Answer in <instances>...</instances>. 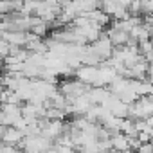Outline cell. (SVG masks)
Segmentation results:
<instances>
[{"mask_svg":"<svg viewBox=\"0 0 153 153\" xmlns=\"http://www.w3.org/2000/svg\"><path fill=\"white\" fill-rule=\"evenodd\" d=\"M92 45V49L103 58V61L105 59H108V58H112V54H114V49H115V45L112 43V40H110V36L106 34V33H103L96 42H92L90 43Z\"/></svg>","mask_w":153,"mask_h":153,"instance_id":"1","label":"cell"},{"mask_svg":"<svg viewBox=\"0 0 153 153\" xmlns=\"http://www.w3.org/2000/svg\"><path fill=\"white\" fill-rule=\"evenodd\" d=\"M24 137H25L24 130H20L16 126H6V124H2V128H0V139H2V142L20 144V140Z\"/></svg>","mask_w":153,"mask_h":153,"instance_id":"2","label":"cell"},{"mask_svg":"<svg viewBox=\"0 0 153 153\" xmlns=\"http://www.w3.org/2000/svg\"><path fill=\"white\" fill-rule=\"evenodd\" d=\"M105 33L110 36V40H112V43H114L115 47H119V45H126V43L130 42V38H131L128 31L117 29V27H114V25H110V27H108Z\"/></svg>","mask_w":153,"mask_h":153,"instance_id":"3","label":"cell"},{"mask_svg":"<svg viewBox=\"0 0 153 153\" xmlns=\"http://www.w3.org/2000/svg\"><path fill=\"white\" fill-rule=\"evenodd\" d=\"M27 33L29 31H2V38L7 40L11 45L25 47V43H27Z\"/></svg>","mask_w":153,"mask_h":153,"instance_id":"4","label":"cell"},{"mask_svg":"<svg viewBox=\"0 0 153 153\" xmlns=\"http://www.w3.org/2000/svg\"><path fill=\"white\" fill-rule=\"evenodd\" d=\"M88 94V97L92 99V103L94 105H103L110 96H112V92H110V88H106V87H90V90L87 92Z\"/></svg>","mask_w":153,"mask_h":153,"instance_id":"5","label":"cell"},{"mask_svg":"<svg viewBox=\"0 0 153 153\" xmlns=\"http://www.w3.org/2000/svg\"><path fill=\"white\" fill-rule=\"evenodd\" d=\"M42 133H43V135H47L49 139L56 140L59 135H63V133H65V123H63V119H52V121H51V124H49Z\"/></svg>","mask_w":153,"mask_h":153,"instance_id":"6","label":"cell"},{"mask_svg":"<svg viewBox=\"0 0 153 153\" xmlns=\"http://www.w3.org/2000/svg\"><path fill=\"white\" fill-rule=\"evenodd\" d=\"M92 105H94V103H92V99L88 97V94L78 96V97L72 101V106H74V114H76V115H85Z\"/></svg>","mask_w":153,"mask_h":153,"instance_id":"7","label":"cell"},{"mask_svg":"<svg viewBox=\"0 0 153 153\" xmlns=\"http://www.w3.org/2000/svg\"><path fill=\"white\" fill-rule=\"evenodd\" d=\"M72 2L79 15H87V13L101 7V0H72Z\"/></svg>","mask_w":153,"mask_h":153,"instance_id":"8","label":"cell"},{"mask_svg":"<svg viewBox=\"0 0 153 153\" xmlns=\"http://www.w3.org/2000/svg\"><path fill=\"white\" fill-rule=\"evenodd\" d=\"M112 144H114V149H119V151L131 149L130 148V137L124 135L123 131H117V133L112 135Z\"/></svg>","mask_w":153,"mask_h":153,"instance_id":"9","label":"cell"},{"mask_svg":"<svg viewBox=\"0 0 153 153\" xmlns=\"http://www.w3.org/2000/svg\"><path fill=\"white\" fill-rule=\"evenodd\" d=\"M121 131L128 137H139V130H137V124H135V119L131 117H124L123 119V124H121Z\"/></svg>","mask_w":153,"mask_h":153,"instance_id":"10","label":"cell"},{"mask_svg":"<svg viewBox=\"0 0 153 153\" xmlns=\"http://www.w3.org/2000/svg\"><path fill=\"white\" fill-rule=\"evenodd\" d=\"M119 97H121V99H123L124 103L131 105V103H135V101L139 99V94H137V92H135V90H133L131 87H128V88H126L124 92H121V94H119Z\"/></svg>","mask_w":153,"mask_h":153,"instance_id":"11","label":"cell"},{"mask_svg":"<svg viewBox=\"0 0 153 153\" xmlns=\"http://www.w3.org/2000/svg\"><path fill=\"white\" fill-rule=\"evenodd\" d=\"M11 47H13V45H11L7 40H4V38H2V42H0V52H2V56H4V58H7V56L11 54Z\"/></svg>","mask_w":153,"mask_h":153,"instance_id":"12","label":"cell"},{"mask_svg":"<svg viewBox=\"0 0 153 153\" xmlns=\"http://www.w3.org/2000/svg\"><path fill=\"white\" fill-rule=\"evenodd\" d=\"M137 151H140V153H153V142H151V140L142 142V144H140V148H139Z\"/></svg>","mask_w":153,"mask_h":153,"instance_id":"13","label":"cell"},{"mask_svg":"<svg viewBox=\"0 0 153 153\" xmlns=\"http://www.w3.org/2000/svg\"><path fill=\"white\" fill-rule=\"evenodd\" d=\"M148 79L153 83V63H149V68H148Z\"/></svg>","mask_w":153,"mask_h":153,"instance_id":"14","label":"cell"},{"mask_svg":"<svg viewBox=\"0 0 153 153\" xmlns=\"http://www.w3.org/2000/svg\"><path fill=\"white\" fill-rule=\"evenodd\" d=\"M151 34H153V24H151Z\"/></svg>","mask_w":153,"mask_h":153,"instance_id":"15","label":"cell"},{"mask_svg":"<svg viewBox=\"0 0 153 153\" xmlns=\"http://www.w3.org/2000/svg\"><path fill=\"white\" fill-rule=\"evenodd\" d=\"M103 2H106V0H101V4H103Z\"/></svg>","mask_w":153,"mask_h":153,"instance_id":"16","label":"cell"}]
</instances>
